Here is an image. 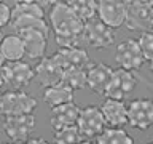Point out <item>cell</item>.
Returning a JSON list of instances; mask_svg holds the SVG:
<instances>
[{"instance_id":"1","label":"cell","mask_w":153,"mask_h":144,"mask_svg":"<svg viewBox=\"0 0 153 144\" xmlns=\"http://www.w3.org/2000/svg\"><path fill=\"white\" fill-rule=\"evenodd\" d=\"M48 24L61 48H78L83 42L85 22L74 13L67 2H53L48 13Z\"/></svg>"},{"instance_id":"2","label":"cell","mask_w":153,"mask_h":144,"mask_svg":"<svg viewBox=\"0 0 153 144\" xmlns=\"http://www.w3.org/2000/svg\"><path fill=\"white\" fill-rule=\"evenodd\" d=\"M38 101L35 96L26 93L22 90H13L2 94L0 101V114L7 117H18V115H29L35 112Z\"/></svg>"},{"instance_id":"3","label":"cell","mask_w":153,"mask_h":144,"mask_svg":"<svg viewBox=\"0 0 153 144\" xmlns=\"http://www.w3.org/2000/svg\"><path fill=\"white\" fill-rule=\"evenodd\" d=\"M152 18H153V5L152 2H126V26L134 32H148L152 31Z\"/></svg>"},{"instance_id":"4","label":"cell","mask_w":153,"mask_h":144,"mask_svg":"<svg viewBox=\"0 0 153 144\" xmlns=\"http://www.w3.org/2000/svg\"><path fill=\"white\" fill-rule=\"evenodd\" d=\"M128 125L140 131L153 127V99L136 98L128 106Z\"/></svg>"},{"instance_id":"5","label":"cell","mask_w":153,"mask_h":144,"mask_svg":"<svg viewBox=\"0 0 153 144\" xmlns=\"http://www.w3.org/2000/svg\"><path fill=\"white\" fill-rule=\"evenodd\" d=\"M115 61L118 62L120 69L134 72L139 70L145 62V58L142 55V50L139 46L137 40L134 38H128L118 43L117 50H115Z\"/></svg>"},{"instance_id":"6","label":"cell","mask_w":153,"mask_h":144,"mask_svg":"<svg viewBox=\"0 0 153 144\" xmlns=\"http://www.w3.org/2000/svg\"><path fill=\"white\" fill-rule=\"evenodd\" d=\"M76 127H78L80 133L83 134L85 139H93V138H97L104 131L107 123H105L104 114L99 106L91 104V106H86V107L81 109Z\"/></svg>"},{"instance_id":"7","label":"cell","mask_w":153,"mask_h":144,"mask_svg":"<svg viewBox=\"0 0 153 144\" xmlns=\"http://www.w3.org/2000/svg\"><path fill=\"white\" fill-rule=\"evenodd\" d=\"M83 42L88 46L94 50H104L113 45L115 42V31L112 27L105 26L99 19L85 24V32H83Z\"/></svg>"},{"instance_id":"8","label":"cell","mask_w":153,"mask_h":144,"mask_svg":"<svg viewBox=\"0 0 153 144\" xmlns=\"http://www.w3.org/2000/svg\"><path fill=\"white\" fill-rule=\"evenodd\" d=\"M35 117L33 114L29 115H18V117H7L3 118V131L11 139V142L22 144L30 138L35 130Z\"/></svg>"},{"instance_id":"9","label":"cell","mask_w":153,"mask_h":144,"mask_svg":"<svg viewBox=\"0 0 153 144\" xmlns=\"http://www.w3.org/2000/svg\"><path fill=\"white\" fill-rule=\"evenodd\" d=\"M2 70H3V77H5V83L16 90L26 88L35 79V70L30 67V64H27L24 61L5 62Z\"/></svg>"},{"instance_id":"10","label":"cell","mask_w":153,"mask_h":144,"mask_svg":"<svg viewBox=\"0 0 153 144\" xmlns=\"http://www.w3.org/2000/svg\"><path fill=\"white\" fill-rule=\"evenodd\" d=\"M136 86H137V79L132 72L124 69H117L113 70L112 82H110L108 88L105 91V98L124 101L134 91Z\"/></svg>"},{"instance_id":"11","label":"cell","mask_w":153,"mask_h":144,"mask_svg":"<svg viewBox=\"0 0 153 144\" xmlns=\"http://www.w3.org/2000/svg\"><path fill=\"white\" fill-rule=\"evenodd\" d=\"M97 19L113 31L124 26L126 21V2L118 0H100L97 2Z\"/></svg>"},{"instance_id":"12","label":"cell","mask_w":153,"mask_h":144,"mask_svg":"<svg viewBox=\"0 0 153 144\" xmlns=\"http://www.w3.org/2000/svg\"><path fill=\"white\" fill-rule=\"evenodd\" d=\"M35 80L40 83L43 88H50V86L62 83V75H64V69L61 64L56 61L54 56H45L40 59L35 66Z\"/></svg>"},{"instance_id":"13","label":"cell","mask_w":153,"mask_h":144,"mask_svg":"<svg viewBox=\"0 0 153 144\" xmlns=\"http://www.w3.org/2000/svg\"><path fill=\"white\" fill-rule=\"evenodd\" d=\"M86 75H88V86L86 88H89L96 94L105 96V91H107L113 77L112 67L105 62H93L86 69Z\"/></svg>"},{"instance_id":"14","label":"cell","mask_w":153,"mask_h":144,"mask_svg":"<svg viewBox=\"0 0 153 144\" xmlns=\"http://www.w3.org/2000/svg\"><path fill=\"white\" fill-rule=\"evenodd\" d=\"M56 61L61 64L62 69H72V67H76V69H88L91 66V58L88 55V51L85 48H59L54 55Z\"/></svg>"},{"instance_id":"15","label":"cell","mask_w":153,"mask_h":144,"mask_svg":"<svg viewBox=\"0 0 153 144\" xmlns=\"http://www.w3.org/2000/svg\"><path fill=\"white\" fill-rule=\"evenodd\" d=\"M80 114H81V107L76 106L75 103H69V104H64V106H59V107L51 109L50 122H51L53 130L57 131V130H61V128L75 127V125L78 123Z\"/></svg>"},{"instance_id":"16","label":"cell","mask_w":153,"mask_h":144,"mask_svg":"<svg viewBox=\"0 0 153 144\" xmlns=\"http://www.w3.org/2000/svg\"><path fill=\"white\" fill-rule=\"evenodd\" d=\"M18 35H21L26 48V56L30 59H43L48 46V34L40 31H22Z\"/></svg>"},{"instance_id":"17","label":"cell","mask_w":153,"mask_h":144,"mask_svg":"<svg viewBox=\"0 0 153 144\" xmlns=\"http://www.w3.org/2000/svg\"><path fill=\"white\" fill-rule=\"evenodd\" d=\"M100 110L104 114L105 123L110 128H121L128 125V106L124 101H117V99H105Z\"/></svg>"},{"instance_id":"18","label":"cell","mask_w":153,"mask_h":144,"mask_svg":"<svg viewBox=\"0 0 153 144\" xmlns=\"http://www.w3.org/2000/svg\"><path fill=\"white\" fill-rule=\"evenodd\" d=\"M0 53H2L5 62L22 61V58L26 56V48H24L21 35H18V34L5 35L3 40L0 42Z\"/></svg>"},{"instance_id":"19","label":"cell","mask_w":153,"mask_h":144,"mask_svg":"<svg viewBox=\"0 0 153 144\" xmlns=\"http://www.w3.org/2000/svg\"><path fill=\"white\" fill-rule=\"evenodd\" d=\"M43 101H45V104L50 109L74 103V90L69 88V86L64 85V83L50 86V88H46L43 91Z\"/></svg>"},{"instance_id":"20","label":"cell","mask_w":153,"mask_h":144,"mask_svg":"<svg viewBox=\"0 0 153 144\" xmlns=\"http://www.w3.org/2000/svg\"><path fill=\"white\" fill-rule=\"evenodd\" d=\"M21 18H45V10L38 2H30V0L18 2L11 8V21Z\"/></svg>"},{"instance_id":"21","label":"cell","mask_w":153,"mask_h":144,"mask_svg":"<svg viewBox=\"0 0 153 144\" xmlns=\"http://www.w3.org/2000/svg\"><path fill=\"white\" fill-rule=\"evenodd\" d=\"M97 144H136L134 138L124 128H105L96 138Z\"/></svg>"},{"instance_id":"22","label":"cell","mask_w":153,"mask_h":144,"mask_svg":"<svg viewBox=\"0 0 153 144\" xmlns=\"http://www.w3.org/2000/svg\"><path fill=\"white\" fill-rule=\"evenodd\" d=\"M67 3L70 5L74 13L85 24L93 21L94 16H97V2H93V0H72V2H67Z\"/></svg>"},{"instance_id":"23","label":"cell","mask_w":153,"mask_h":144,"mask_svg":"<svg viewBox=\"0 0 153 144\" xmlns=\"http://www.w3.org/2000/svg\"><path fill=\"white\" fill-rule=\"evenodd\" d=\"M62 83L67 85L72 90H83L88 86V75H86V69H65L64 75H62Z\"/></svg>"},{"instance_id":"24","label":"cell","mask_w":153,"mask_h":144,"mask_svg":"<svg viewBox=\"0 0 153 144\" xmlns=\"http://www.w3.org/2000/svg\"><path fill=\"white\" fill-rule=\"evenodd\" d=\"M83 139V134L80 133L76 125L54 131V144H80Z\"/></svg>"},{"instance_id":"25","label":"cell","mask_w":153,"mask_h":144,"mask_svg":"<svg viewBox=\"0 0 153 144\" xmlns=\"http://www.w3.org/2000/svg\"><path fill=\"white\" fill-rule=\"evenodd\" d=\"M137 43L142 50V55L145 58V61H152L153 59V32H142L140 37L137 38Z\"/></svg>"},{"instance_id":"26","label":"cell","mask_w":153,"mask_h":144,"mask_svg":"<svg viewBox=\"0 0 153 144\" xmlns=\"http://www.w3.org/2000/svg\"><path fill=\"white\" fill-rule=\"evenodd\" d=\"M11 24V8L7 3L0 2V29Z\"/></svg>"},{"instance_id":"27","label":"cell","mask_w":153,"mask_h":144,"mask_svg":"<svg viewBox=\"0 0 153 144\" xmlns=\"http://www.w3.org/2000/svg\"><path fill=\"white\" fill-rule=\"evenodd\" d=\"M22 144H51L48 139L42 138V136H37V138H29L27 141H24Z\"/></svg>"},{"instance_id":"28","label":"cell","mask_w":153,"mask_h":144,"mask_svg":"<svg viewBox=\"0 0 153 144\" xmlns=\"http://www.w3.org/2000/svg\"><path fill=\"white\" fill-rule=\"evenodd\" d=\"M5 85H7V83H5V77H3V70H2V67H0V88H3Z\"/></svg>"},{"instance_id":"29","label":"cell","mask_w":153,"mask_h":144,"mask_svg":"<svg viewBox=\"0 0 153 144\" xmlns=\"http://www.w3.org/2000/svg\"><path fill=\"white\" fill-rule=\"evenodd\" d=\"M80 144H97V142L93 141V139H83V141H81Z\"/></svg>"},{"instance_id":"30","label":"cell","mask_w":153,"mask_h":144,"mask_svg":"<svg viewBox=\"0 0 153 144\" xmlns=\"http://www.w3.org/2000/svg\"><path fill=\"white\" fill-rule=\"evenodd\" d=\"M3 66H5V59H3L2 53H0V67H3Z\"/></svg>"},{"instance_id":"31","label":"cell","mask_w":153,"mask_h":144,"mask_svg":"<svg viewBox=\"0 0 153 144\" xmlns=\"http://www.w3.org/2000/svg\"><path fill=\"white\" fill-rule=\"evenodd\" d=\"M150 70H152V74H153V59L150 61Z\"/></svg>"},{"instance_id":"32","label":"cell","mask_w":153,"mask_h":144,"mask_svg":"<svg viewBox=\"0 0 153 144\" xmlns=\"http://www.w3.org/2000/svg\"><path fill=\"white\" fill-rule=\"evenodd\" d=\"M3 37H5V35H3V34H2V29H0V42L3 40Z\"/></svg>"},{"instance_id":"33","label":"cell","mask_w":153,"mask_h":144,"mask_svg":"<svg viewBox=\"0 0 153 144\" xmlns=\"http://www.w3.org/2000/svg\"><path fill=\"white\" fill-rule=\"evenodd\" d=\"M152 32H153V18H152Z\"/></svg>"},{"instance_id":"34","label":"cell","mask_w":153,"mask_h":144,"mask_svg":"<svg viewBox=\"0 0 153 144\" xmlns=\"http://www.w3.org/2000/svg\"><path fill=\"white\" fill-rule=\"evenodd\" d=\"M7 144H16V142H7Z\"/></svg>"},{"instance_id":"35","label":"cell","mask_w":153,"mask_h":144,"mask_svg":"<svg viewBox=\"0 0 153 144\" xmlns=\"http://www.w3.org/2000/svg\"><path fill=\"white\" fill-rule=\"evenodd\" d=\"M147 144H153V141H150V142H147Z\"/></svg>"},{"instance_id":"36","label":"cell","mask_w":153,"mask_h":144,"mask_svg":"<svg viewBox=\"0 0 153 144\" xmlns=\"http://www.w3.org/2000/svg\"><path fill=\"white\" fill-rule=\"evenodd\" d=\"M0 101H2V94H0Z\"/></svg>"}]
</instances>
